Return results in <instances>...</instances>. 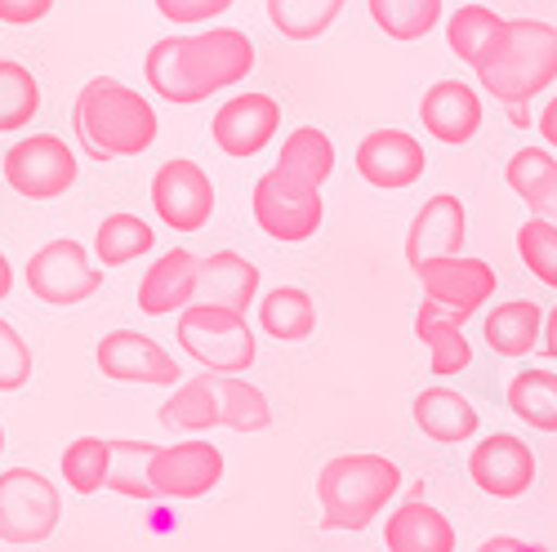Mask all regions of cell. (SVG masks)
<instances>
[{
  "instance_id": "4",
  "label": "cell",
  "mask_w": 557,
  "mask_h": 552,
  "mask_svg": "<svg viewBox=\"0 0 557 552\" xmlns=\"http://www.w3.org/2000/svg\"><path fill=\"white\" fill-rule=\"evenodd\" d=\"M161 428L174 432H210V428H232V432H263L272 424V405L268 397L246 384L242 375H197L174 397L161 405Z\"/></svg>"
},
{
  "instance_id": "9",
  "label": "cell",
  "mask_w": 557,
  "mask_h": 552,
  "mask_svg": "<svg viewBox=\"0 0 557 552\" xmlns=\"http://www.w3.org/2000/svg\"><path fill=\"white\" fill-rule=\"evenodd\" d=\"M5 183L27 201H54L76 183V152L59 134H32L5 152Z\"/></svg>"
},
{
  "instance_id": "32",
  "label": "cell",
  "mask_w": 557,
  "mask_h": 552,
  "mask_svg": "<svg viewBox=\"0 0 557 552\" xmlns=\"http://www.w3.org/2000/svg\"><path fill=\"white\" fill-rule=\"evenodd\" d=\"M157 246V233L138 214H108L95 233V254L103 267H121Z\"/></svg>"
},
{
  "instance_id": "31",
  "label": "cell",
  "mask_w": 557,
  "mask_h": 552,
  "mask_svg": "<svg viewBox=\"0 0 557 552\" xmlns=\"http://www.w3.org/2000/svg\"><path fill=\"white\" fill-rule=\"evenodd\" d=\"M388 40H424L442 23V0H366Z\"/></svg>"
},
{
  "instance_id": "34",
  "label": "cell",
  "mask_w": 557,
  "mask_h": 552,
  "mask_svg": "<svg viewBox=\"0 0 557 552\" xmlns=\"http://www.w3.org/2000/svg\"><path fill=\"white\" fill-rule=\"evenodd\" d=\"M344 0H268V18L286 40H317L339 18Z\"/></svg>"
},
{
  "instance_id": "5",
  "label": "cell",
  "mask_w": 557,
  "mask_h": 552,
  "mask_svg": "<svg viewBox=\"0 0 557 552\" xmlns=\"http://www.w3.org/2000/svg\"><path fill=\"white\" fill-rule=\"evenodd\" d=\"M401 486V468L384 454H339L317 477L321 530H366Z\"/></svg>"
},
{
  "instance_id": "29",
  "label": "cell",
  "mask_w": 557,
  "mask_h": 552,
  "mask_svg": "<svg viewBox=\"0 0 557 552\" xmlns=\"http://www.w3.org/2000/svg\"><path fill=\"white\" fill-rule=\"evenodd\" d=\"M504 23H508V18H499V14L486 10V5H459V10L446 18V50H450L459 63L478 67Z\"/></svg>"
},
{
  "instance_id": "21",
  "label": "cell",
  "mask_w": 557,
  "mask_h": 552,
  "mask_svg": "<svg viewBox=\"0 0 557 552\" xmlns=\"http://www.w3.org/2000/svg\"><path fill=\"white\" fill-rule=\"evenodd\" d=\"M410 414H414V428H420L424 437H433V441H442V446H459V441L478 437V428H482L478 405L455 388H424L420 397H414Z\"/></svg>"
},
{
  "instance_id": "23",
  "label": "cell",
  "mask_w": 557,
  "mask_h": 552,
  "mask_svg": "<svg viewBox=\"0 0 557 552\" xmlns=\"http://www.w3.org/2000/svg\"><path fill=\"white\" fill-rule=\"evenodd\" d=\"M544 316L535 299H508V303H495V312H486L482 321V335H486V348L495 356H508L518 361L527 352H535L544 343Z\"/></svg>"
},
{
  "instance_id": "14",
  "label": "cell",
  "mask_w": 557,
  "mask_h": 552,
  "mask_svg": "<svg viewBox=\"0 0 557 552\" xmlns=\"http://www.w3.org/2000/svg\"><path fill=\"white\" fill-rule=\"evenodd\" d=\"M469 477L491 499H522L535 486V450L513 432H491L469 454Z\"/></svg>"
},
{
  "instance_id": "35",
  "label": "cell",
  "mask_w": 557,
  "mask_h": 552,
  "mask_svg": "<svg viewBox=\"0 0 557 552\" xmlns=\"http://www.w3.org/2000/svg\"><path fill=\"white\" fill-rule=\"evenodd\" d=\"M40 108V85L23 63H0V134L23 129Z\"/></svg>"
},
{
  "instance_id": "26",
  "label": "cell",
  "mask_w": 557,
  "mask_h": 552,
  "mask_svg": "<svg viewBox=\"0 0 557 552\" xmlns=\"http://www.w3.org/2000/svg\"><path fill=\"white\" fill-rule=\"evenodd\" d=\"M504 183L531 205V218H548L557 201V156L548 148H518L504 170Z\"/></svg>"
},
{
  "instance_id": "28",
  "label": "cell",
  "mask_w": 557,
  "mask_h": 552,
  "mask_svg": "<svg viewBox=\"0 0 557 552\" xmlns=\"http://www.w3.org/2000/svg\"><path fill=\"white\" fill-rule=\"evenodd\" d=\"M508 410L531 432H557V375L553 371H522L508 384Z\"/></svg>"
},
{
  "instance_id": "20",
  "label": "cell",
  "mask_w": 557,
  "mask_h": 552,
  "mask_svg": "<svg viewBox=\"0 0 557 552\" xmlns=\"http://www.w3.org/2000/svg\"><path fill=\"white\" fill-rule=\"evenodd\" d=\"M197 281H201V259L193 250H170L161 254L144 286H138V312L148 316H170L174 308H188L197 299Z\"/></svg>"
},
{
  "instance_id": "41",
  "label": "cell",
  "mask_w": 557,
  "mask_h": 552,
  "mask_svg": "<svg viewBox=\"0 0 557 552\" xmlns=\"http://www.w3.org/2000/svg\"><path fill=\"white\" fill-rule=\"evenodd\" d=\"M535 129H540V138H544V148H548V152H557V95H553V99H548V108L540 112Z\"/></svg>"
},
{
  "instance_id": "3",
  "label": "cell",
  "mask_w": 557,
  "mask_h": 552,
  "mask_svg": "<svg viewBox=\"0 0 557 552\" xmlns=\"http://www.w3.org/2000/svg\"><path fill=\"white\" fill-rule=\"evenodd\" d=\"M76 134L85 156L95 161L138 156L157 143V112L116 76H95L76 99Z\"/></svg>"
},
{
  "instance_id": "40",
  "label": "cell",
  "mask_w": 557,
  "mask_h": 552,
  "mask_svg": "<svg viewBox=\"0 0 557 552\" xmlns=\"http://www.w3.org/2000/svg\"><path fill=\"white\" fill-rule=\"evenodd\" d=\"M478 552H544V543H527L518 535H491Z\"/></svg>"
},
{
  "instance_id": "10",
  "label": "cell",
  "mask_w": 557,
  "mask_h": 552,
  "mask_svg": "<svg viewBox=\"0 0 557 552\" xmlns=\"http://www.w3.org/2000/svg\"><path fill=\"white\" fill-rule=\"evenodd\" d=\"M103 272L89 263L85 246L81 241H50L40 246L27 263V290L40 299V303H54V308H72L81 299H89L99 290Z\"/></svg>"
},
{
  "instance_id": "33",
  "label": "cell",
  "mask_w": 557,
  "mask_h": 552,
  "mask_svg": "<svg viewBox=\"0 0 557 552\" xmlns=\"http://www.w3.org/2000/svg\"><path fill=\"white\" fill-rule=\"evenodd\" d=\"M112 459H116V441H103V437H81L63 450V477L76 494H95L108 486L112 477Z\"/></svg>"
},
{
  "instance_id": "42",
  "label": "cell",
  "mask_w": 557,
  "mask_h": 552,
  "mask_svg": "<svg viewBox=\"0 0 557 552\" xmlns=\"http://www.w3.org/2000/svg\"><path fill=\"white\" fill-rule=\"evenodd\" d=\"M540 352L557 361V308H553V312L544 316V343H540Z\"/></svg>"
},
{
  "instance_id": "46",
  "label": "cell",
  "mask_w": 557,
  "mask_h": 552,
  "mask_svg": "<svg viewBox=\"0 0 557 552\" xmlns=\"http://www.w3.org/2000/svg\"><path fill=\"white\" fill-rule=\"evenodd\" d=\"M0 450H5V428H0Z\"/></svg>"
},
{
  "instance_id": "39",
  "label": "cell",
  "mask_w": 557,
  "mask_h": 552,
  "mask_svg": "<svg viewBox=\"0 0 557 552\" xmlns=\"http://www.w3.org/2000/svg\"><path fill=\"white\" fill-rule=\"evenodd\" d=\"M54 10V0H0V23L10 27H32Z\"/></svg>"
},
{
  "instance_id": "6",
  "label": "cell",
  "mask_w": 557,
  "mask_h": 552,
  "mask_svg": "<svg viewBox=\"0 0 557 552\" xmlns=\"http://www.w3.org/2000/svg\"><path fill=\"white\" fill-rule=\"evenodd\" d=\"M178 343L210 375H237L255 365V330L246 312L193 303L178 316Z\"/></svg>"
},
{
  "instance_id": "24",
  "label": "cell",
  "mask_w": 557,
  "mask_h": 552,
  "mask_svg": "<svg viewBox=\"0 0 557 552\" xmlns=\"http://www.w3.org/2000/svg\"><path fill=\"white\" fill-rule=\"evenodd\" d=\"M255 294H259V267H255L250 259H242L237 250H219V254L201 259L197 303H210V308H232V312H246Z\"/></svg>"
},
{
  "instance_id": "44",
  "label": "cell",
  "mask_w": 557,
  "mask_h": 552,
  "mask_svg": "<svg viewBox=\"0 0 557 552\" xmlns=\"http://www.w3.org/2000/svg\"><path fill=\"white\" fill-rule=\"evenodd\" d=\"M504 112H508V125L531 129V108H504Z\"/></svg>"
},
{
  "instance_id": "45",
  "label": "cell",
  "mask_w": 557,
  "mask_h": 552,
  "mask_svg": "<svg viewBox=\"0 0 557 552\" xmlns=\"http://www.w3.org/2000/svg\"><path fill=\"white\" fill-rule=\"evenodd\" d=\"M548 223H557V201H553V210H548Z\"/></svg>"
},
{
  "instance_id": "12",
  "label": "cell",
  "mask_w": 557,
  "mask_h": 552,
  "mask_svg": "<svg viewBox=\"0 0 557 552\" xmlns=\"http://www.w3.org/2000/svg\"><path fill=\"white\" fill-rule=\"evenodd\" d=\"M223 477V454L210 441H178V446H157L148 459V486L157 499H201L219 486Z\"/></svg>"
},
{
  "instance_id": "2",
  "label": "cell",
  "mask_w": 557,
  "mask_h": 552,
  "mask_svg": "<svg viewBox=\"0 0 557 552\" xmlns=\"http://www.w3.org/2000/svg\"><path fill=\"white\" fill-rule=\"evenodd\" d=\"M473 72L499 108H531L535 95L557 85V27L544 18H508Z\"/></svg>"
},
{
  "instance_id": "22",
  "label": "cell",
  "mask_w": 557,
  "mask_h": 552,
  "mask_svg": "<svg viewBox=\"0 0 557 552\" xmlns=\"http://www.w3.org/2000/svg\"><path fill=\"white\" fill-rule=\"evenodd\" d=\"M388 552H455V526L424 499H406L384 526Z\"/></svg>"
},
{
  "instance_id": "16",
  "label": "cell",
  "mask_w": 557,
  "mask_h": 552,
  "mask_svg": "<svg viewBox=\"0 0 557 552\" xmlns=\"http://www.w3.org/2000/svg\"><path fill=\"white\" fill-rule=\"evenodd\" d=\"M99 371L116 384H157V388H174L178 384V361L148 335H134V330H112L99 339L95 348Z\"/></svg>"
},
{
  "instance_id": "19",
  "label": "cell",
  "mask_w": 557,
  "mask_h": 552,
  "mask_svg": "<svg viewBox=\"0 0 557 552\" xmlns=\"http://www.w3.org/2000/svg\"><path fill=\"white\" fill-rule=\"evenodd\" d=\"M420 121H424V129L437 138V143H446V148L473 143L478 129H482V99H478V89L463 85V80L429 85L424 99H420Z\"/></svg>"
},
{
  "instance_id": "18",
  "label": "cell",
  "mask_w": 557,
  "mask_h": 552,
  "mask_svg": "<svg viewBox=\"0 0 557 552\" xmlns=\"http://www.w3.org/2000/svg\"><path fill=\"white\" fill-rule=\"evenodd\" d=\"M276 125H282V108H276L272 95H237V99H227L219 112H214V143L219 152L227 156H255L272 143V134Z\"/></svg>"
},
{
  "instance_id": "38",
  "label": "cell",
  "mask_w": 557,
  "mask_h": 552,
  "mask_svg": "<svg viewBox=\"0 0 557 552\" xmlns=\"http://www.w3.org/2000/svg\"><path fill=\"white\" fill-rule=\"evenodd\" d=\"M157 10L170 23H206L214 14H227L232 0H157Z\"/></svg>"
},
{
  "instance_id": "17",
  "label": "cell",
  "mask_w": 557,
  "mask_h": 552,
  "mask_svg": "<svg viewBox=\"0 0 557 552\" xmlns=\"http://www.w3.org/2000/svg\"><path fill=\"white\" fill-rule=\"evenodd\" d=\"M429 303H437L442 312H450L455 321H469L491 294H495V267L486 259H437L420 272Z\"/></svg>"
},
{
  "instance_id": "1",
  "label": "cell",
  "mask_w": 557,
  "mask_h": 552,
  "mask_svg": "<svg viewBox=\"0 0 557 552\" xmlns=\"http://www.w3.org/2000/svg\"><path fill=\"white\" fill-rule=\"evenodd\" d=\"M255 45L237 27H210L201 36H165L148 50V85L165 103H201L214 89L246 80Z\"/></svg>"
},
{
  "instance_id": "37",
  "label": "cell",
  "mask_w": 557,
  "mask_h": 552,
  "mask_svg": "<svg viewBox=\"0 0 557 552\" xmlns=\"http://www.w3.org/2000/svg\"><path fill=\"white\" fill-rule=\"evenodd\" d=\"M32 379V348L23 335L0 316V392H18Z\"/></svg>"
},
{
  "instance_id": "11",
  "label": "cell",
  "mask_w": 557,
  "mask_h": 552,
  "mask_svg": "<svg viewBox=\"0 0 557 552\" xmlns=\"http://www.w3.org/2000/svg\"><path fill=\"white\" fill-rule=\"evenodd\" d=\"M152 205L161 223L174 227V233H197L214 214V183L197 161L174 156L152 178Z\"/></svg>"
},
{
  "instance_id": "27",
  "label": "cell",
  "mask_w": 557,
  "mask_h": 552,
  "mask_svg": "<svg viewBox=\"0 0 557 552\" xmlns=\"http://www.w3.org/2000/svg\"><path fill=\"white\" fill-rule=\"evenodd\" d=\"M259 321L272 339L282 343H299L317 330V303L308 299V290L299 286H276L263 303H259Z\"/></svg>"
},
{
  "instance_id": "15",
  "label": "cell",
  "mask_w": 557,
  "mask_h": 552,
  "mask_svg": "<svg viewBox=\"0 0 557 552\" xmlns=\"http://www.w3.org/2000/svg\"><path fill=\"white\" fill-rule=\"evenodd\" d=\"M429 170L424 143L406 129H375L357 143V174L380 192H401Z\"/></svg>"
},
{
  "instance_id": "30",
  "label": "cell",
  "mask_w": 557,
  "mask_h": 552,
  "mask_svg": "<svg viewBox=\"0 0 557 552\" xmlns=\"http://www.w3.org/2000/svg\"><path fill=\"white\" fill-rule=\"evenodd\" d=\"M276 165L290 170L304 183H312V188H321V183L335 174V143H331V134L317 129V125H299L282 143V161H276Z\"/></svg>"
},
{
  "instance_id": "8",
  "label": "cell",
  "mask_w": 557,
  "mask_h": 552,
  "mask_svg": "<svg viewBox=\"0 0 557 552\" xmlns=\"http://www.w3.org/2000/svg\"><path fill=\"white\" fill-rule=\"evenodd\" d=\"M59 486L50 477H40L36 468H10L0 473V539L27 548L45 543L59 526Z\"/></svg>"
},
{
  "instance_id": "43",
  "label": "cell",
  "mask_w": 557,
  "mask_h": 552,
  "mask_svg": "<svg viewBox=\"0 0 557 552\" xmlns=\"http://www.w3.org/2000/svg\"><path fill=\"white\" fill-rule=\"evenodd\" d=\"M10 290H14V267L5 254H0V299H10Z\"/></svg>"
},
{
  "instance_id": "13",
  "label": "cell",
  "mask_w": 557,
  "mask_h": 552,
  "mask_svg": "<svg viewBox=\"0 0 557 552\" xmlns=\"http://www.w3.org/2000/svg\"><path fill=\"white\" fill-rule=\"evenodd\" d=\"M463 241H469V210L455 192H437L424 201V210L410 218L406 233V263L420 276L437 259H459Z\"/></svg>"
},
{
  "instance_id": "7",
  "label": "cell",
  "mask_w": 557,
  "mask_h": 552,
  "mask_svg": "<svg viewBox=\"0 0 557 552\" xmlns=\"http://www.w3.org/2000/svg\"><path fill=\"white\" fill-rule=\"evenodd\" d=\"M321 214H326V205H321V188L295 178L282 165H272L255 183V223L272 241H290V246L308 241L321 227Z\"/></svg>"
},
{
  "instance_id": "36",
  "label": "cell",
  "mask_w": 557,
  "mask_h": 552,
  "mask_svg": "<svg viewBox=\"0 0 557 552\" xmlns=\"http://www.w3.org/2000/svg\"><path fill=\"white\" fill-rule=\"evenodd\" d=\"M518 259L540 286L557 290V223L548 218H527L518 227Z\"/></svg>"
},
{
  "instance_id": "25",
  "label": "cell",
  "mask_w": 557,
  "mask_h": 552,
  "mask_svg": "<svg viewBox=\"0 0 557 552\" xmlns=\"http://www.w3.org/2000/svg\"><path fill=\"white\" fill-rule=\"evenodd\" d=\"M414 339L429 348V371L442 375V379L473 365V343H469V335H463V321H455L450 312H442L429 299L420 303V312H414Z\"/></svg>"
}]
</instances>
